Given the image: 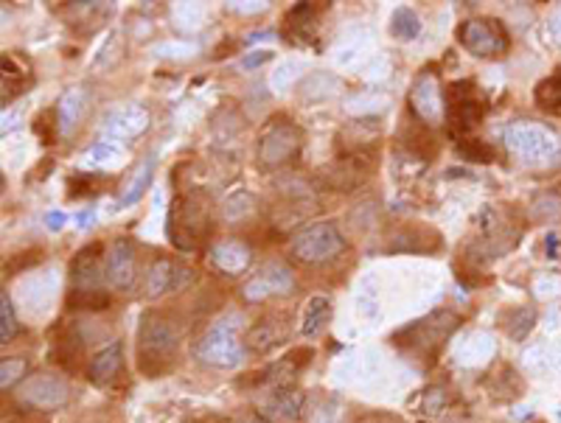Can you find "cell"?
Segmentation results:
<instances>
[{"mask_svg":"<svg viewBox=\"0 0 561 423\" xmlns=\"http://www.w3.org/2000/svg\"><path fill=\"white\" fill-rule=\"evenodd\" d=\"M250 423H264V420H250Z\"/></svg>","mask_w":561,"mask_h":423,"instance_id":"40","label":"cell"},{"mask_svg":"<svg viewBox=\"0 0 561 423\" xmlns=\"http://www.w3.org/2000/svg\"><path fill=\"white\" fill-rule=\"evenodd\" d=\"M317 25V14H315V4H298L290 14H287V32L300 34L306 40V34L315 32Z\"/></svg>","mask_w":561,"mask_h":423,"instance_id":"24","label":"cell"},{"mask_svg":"<svg viewBox=\"0 0 561 423\" xmlns=\"http://www.w3.org/2000/svg\"><path fill=\"white\" fill-rule=\"evenodd\" d=\"M328 317H331V300L326 295H315L309 303H306L303 308V320H300V334L309 339L315 336L326 323H328Z\"/></svg>","mask_w":561,"mask_h":423,"instance_id":"20","label":"cell"},{"mask_svg":"<svg viewBox=\"0 0 561 423\" xmlns=\"http://www.w3.org/2000/svg\"><path fill=\"white\" fill-rule=\"evenodd\" d=\"M502 141L517 157H522L525 163L533 166L550 163L561 152V141L556 132L545 124H533V121H517L511 126H505Z\"/></svg>","mask_w":561,"mask_h":423,"instance_id":"3","label":"cell"},{"mask_svg":"<svg viewBox=\"0 0 561 423\" xmlns=\"http://www.w3.org/2000/svg\"><path fill=\"white\" fill-rule=\"evenodd\" d=\"M264 415L278 423H298L303 418V395L295 387H278L264 401Z\"/></svg>","mask_w":561,"mask_h":423,"instance_id":"17","label":"cell"},{"mask_svg":"<svg viewBox=\"0 0 561 423\" xmlns=\"http://www.w3.org/2000/svg\"><path fill=\"white\" fill-rule=\"evenodd\" d=\"M533 219H542V222H556L561 219V197L556 194H545L533 202Z\"/></svg>","mask_w":561,"mask_h":423,"instance_id":"29","label":"cell"},{"mask_svg":"<svg viewBox=\"0 0 561 423\" xmlns=\"http://www.w3.org/2000/svg\"><path fill=\"white\" fill-rule=\"evenodd\" d=\"M65 222H68V216L62 214V210H51V214H45V227L54 233H60L65 227Z\"/></svg>","mask_w":561,"mask_h":423,"instance_id":"34","label":"cell"},{"mask_svg":"<svg viewBox=\"0 0 561 423\" xmlns=\"http://www.w3.org/2000/svg\"><path fill=\"white\" fill-rule=\"evenodd\" d=\"M121 367H124V345L121 342H110V345L101 348L87 364V379L96 387H110L118 379Z\"/></svg>","mask_w":561,"mask_h":423,"instance_id":"16","label":"cell"},{"mask_svg":"<svg viewBox=\"0 0 561 423\" xmlns=\"http://www.w3.org/2000/svg\"><path fill=\"white\" fill-rule=\"evenodd\" d=\"M250 258H253L250 247L236 239H225L211 247V263L219 272H227V275H236V272L247 270Z\"/></svg>","mask_w":561,"mask_h":423,"instance_id":"18","label":"cell"},{"mask_svg":"<svg viewBox=\"0 0 561 423\" xmlns=\"http://www.w3.org/2000/svg\"><path fill=\"white\" fill-rule=\"evenodd\" d=\"M547 255H553V258L558 255V235L556 233L547 235Z\"/></svg>","mask_w":561,"mask_h":423,"instance_id":"36","label":"cell"},{"mask_svg":"<svg viewBox=\"0 0 561 423\" xmlns=\"http://www.w3.org/2000/svg\"><path fill=\"white\" fill-rule=\"evenodd\" d=\"M533 96H537V104L545 113H558L561 110V70L547 76V78H542Z\"/></svg>","mask_w":561,"mask_h":423,"instance_id":"23","label":"cell"},{"mask_svg":"<svg viewBox=\"0 0 561 423\" xmlns=\"http://www.w3.org/2000/svg\"><path fill=\"white\" fill-rule=\"evenodd\" d=\"M17 334V317H14V308H12V298L4 292L0 295V342H12V336Z\"/></svg>","mask_w":561,"mask_h":423,"instance_id":"28","label":"cell"},{"mask_svg":"<svg viewBox=\"0 0 561 423\" xmlns=\"http://www.w3.org/2000/svg\"><path fill=\"white\" fill-rule=\"evenodd\" d=\"M146 126H149V115L141 107H133L130 104V107H124V110L113 113L107 118L105 132L113 138H118V141H130V138H138Z\"/></svg>","mask_w":561,"mask_h":423,"instance_id":"19","label":"cell"},{"mask_svg":"<svg viewBox=\"0 0 561 423\" xmlns=\"http://www.w3.org/2000/svg\"><path fill=\"white\" fill-rule=\"evenodd\" d=\"M82 107H85L82 90H68L60 98V104H57V118H60V129L62 132H70L73 129V124L79 121V115H82Z\"/></svg>","mask_w":561,"mask_h":423,"instance_id":"21","label":"cell"},{"mask_svg":"<svg viewBox=\"0 0 561 423\" xmlns=\"http://www.w3.org/2000/svg\"><path fill=\"white\" fill-rule=\"evenodd\" d=\"M57 129H60L57 110H42V113L34 118V135H37L42 143H54V141H57Z\"/></svg>","mask_w":561,"mask_h":423,"instance_id":"27","label":"cell"},{"mask_svg":"<svg viewBox=\"0 0 561 423\" xmlns=\"http://www.w3.org/2000/svg\"><path fill=\"white\" fill-rule=\"evenodd\" d=\"M270 57H272V51H262V54H250V57H244L242 65H244V68H256V65L267 62Z\"/></svg>","mask_w":561,"mask_h":423,"instance_id":"35","label":"cell"},{"mask_svg":"<svg viewBox=\"0 0 561 423\" xmlns=\"http://www.w3.org/2000/svg\"><path fill=\"white\" fill-rule=\"evenodd\" d=\"M180 354V331L163 314L149 311L141 317L138 328V362L143 376H163L174 367Z\"/></svg>","mask_w":561,"mask_h":423,"instance_id":"1","label":"cell"},{"mask_svg":"<svg viewBox=\"0 0 561 423\" xmlns=\"http://www.w3.org/2000/svg\"><path fill=\"white\" fill-rule=\"evenodd\" d=\"M197 356L219 370H231L244 362V345L236 336L234 317H225L206 331V336L197 342Z\"/></svg>","mask_w":561,"mask_h":423,"instance_id":"6","label":"cell"},{"mask_svg":"<svg viewBox=\"0 0 561 423\" xmlns=\"http://www.w3.org/2000/svg\"><path fill=\"white\" fill-rule=\"evenodd\" d=\"M486 115V104H483L474 82H455L449 87L446 98V118L452 135H466V132L477 129Z\"/></svg>","mask_w":561,"mask_h":423,"instance_id":"8","label":"cell"},{"mask_svg":"<svg viewBox=\"0 0 561 423\" xmlns=\"http://www.w3.org/2000/svg\"><path fill=\"white\" fill-rule=\"evenodd\" d=\"M68 303L73 308H90V311H101L110 306V295L107 292H70Z\"/></svg>","mask_w":561,"mask_h":423,"instance_id":"30","label":"cell"},{"mask_svg":"<svg viewBox=\"0 0 561 423\" xmlns=\"http://www.w3.org/2000/svg\"><path fill=\"white\" fill-rule=\"evenodd\" d=\"M300 149H303V132L287 115H278L262 132L259 166L272 171V169H280L287 163H295L300 157Z\"/></svg>","mask_w":561,"mask_h":423,"instance_id":"4","label":"cell"},{"mask_svg":"<svg viewBox=\"0 0 561 423\" xmlns=\"http://www.w3.org/2000/svg\"><path fill=\"white\" fill-rule=\"evenodd\" d=\"M290 289H292V272H290V267H284V263H278V261H270V263H264V267L244 283V298L256 303V300H264L270 295L290 292Z\"/></svg>","mask_w":561,"mask_h":423,"instance_id":"15","label":"cell"},{"mask_svg":"<svg viewBox=\"0 0 561 423\" xmlns=\"http://www.w3.org/2000/svg\"><path fill=\"white\" fill-rule=\"evenodd\" d=\"M191 280H194V272L189 267H183V263H177L171 258H158L146 272L143 292H146V298L158 300V298L180 292V289H186Z\"/></svg>","mask_w":561,"mask_h":423,"instance_id":"10","label":"cell"},{"mask_svg":"<svg viewBox=\"0 0 561 423\" xmlns=\"http://www.w3.org/2000/svg\"><path fill=\"white\" fill-rule=\"evenodd\" d=\"M457 320H455V314L449 311H441V314H429L424 317V320L413 323V326H407L401 334H413V345L416 351H438L444 345V339L455 331Z\"/></svg>","mask_w":561,"mask_h":423,"instance_id":"14","label":"cell"},{"mask_svg":"<svg viewBox=\"0 0 561 423\" xmlns=\"http://www.w3.org/2000/svg\"><path fill=\"white\" fill-rule=\"evenodd\" d=\"M457 154H461L466 163H492L494 161V149L486 146L483 141H474V138H464L461 143H457Z\"/></svg>","mask_w":561,"mask_h":423,"instance_id":"26","label":"cell"},{"mask_svg":"<svg viewBox=\"0 0 561 423\" xmlns=\"http://www.w3.org/2000/svg\"><path fill=\"white\" fill-rule=\"evenodd\" d=\"M533 326H537V311H533V308H520L514 314V320H508V334H511L514 339H525Z\"/></svg>","mask_w":561,"mask_h":423,"instance_id":"32","label":"cell"},{"mask_svg":"<svg viewBox=\"0 0 561 423\" xmlns=\"http://www.w3.org/2000/svg\"><path fill=\"white\" fill-rule=\"evenodd\" d=\"M25 359H4L0 362V387L12 390L14 384H20V379L25 376Z\"/></svg>","mask_w":561,"mask_h":423,"instance_id":"31","label":"cell"},{"mask_svg":"<svg viewBox=\"0 0 561 423\" xmlns=\"http://www.w3.org/2000/svg\"><path fill=\"white\" fill-rule=\"evenodd\" d=\"M391 34L396 40H416L421 34V20H418V14L413 9H407V6L396 9L393 17H391Z\"/></svg>","mask_w":561,"mask_h":423,"instance_id":"22","label":"cell"},{"mask_svg":"<svg viewBox=\"0 0 561 423\" xmlns=\"http://www.w3.org/2000/svg\"><path fill=\"white\" fill-rule=\"evenodd\" d=\"M211 230V202L202 191L177 194L169 205L166 233L177 250L191 253L208 239Z\"/></svg>","mask_w":561,"mask_h":423,"instance_id":"2","label":"cell"},{"mask_svg":"<svg viewBox=\"0 0 561 423\" xmlns=\"http://www.w3.org/2000/svg\"><path fill=\"white\" fill-rule=\"evenodd\" d=\"M90 194H98V177L79 174L68 179V197L76 199V197H90Z\"/></svg>","mask_w":561,"mask_h":423,"instance_id":"33","label":"cell"},{"mask_svg":"<svg viewBox=\"0 0 561 423\" xmlns=\"http://www.w3.org/2000/svg\"><path fill=\"white\" fill-rule=\"evenodd\" d=\"M365 423H401L396 418H373V420H365Z\"/></svg>","mask_w":561,"mask_h":423,"instance_id":"39","label":"cell"},{"mask_svg":"<svg viewBox=\"0 0 561 423\" xmlns=\"http://www.w3.org/2000/svg\"><path fill=\"white\" fill-rule=\"evenodd\" d=\"M550 32H553V37H556V40L561 42V12H558V14H556L553 20H550Z\"/></svg>","mask_w":561,"mask_h":423,"instance_id":"37","label":"cell"},{"mask_svg":"<svg viewBox=\"0 0 561 423\" xmlns=\"http://www.w3.org/2000/svg\"><path fill=\"white\" fill-rule=\"evenodd\" d=\"M343 250H345V239L337 230V225H331V222H317V225L303 227L292 239V255L303 263H312V267H320V263L340 258Z\"/></svg>","mask_w":561,"mask_h":423,"instance_id":"5","label":"cell"},{"mask_svg":"<svg viewBox=\"0 0 561 423\" xmlns=\"http://www.w3.org/2000/svg\"><path fill=\"white\" fill-rule=\"evenodd\" d=\"M70 399V390L65 379L54 373H34L23 382L20 387V401L32 409H60Z\"/></svg>","mask_w":561,"mask_h":423,"instance_id":"9","label":"cell"},{"mask_svg":"<svg viewBox=\"0 0 561 423\" xmlns=\"http://www.w3.org/2000/svg\"><path fill=\"white\" fill-rule=\"evenodd\" d=\"M101 244H87L70 261V292H105L101 283L107 280V272L101 270Z\"/></svg>","mask_w":561,"mask_h":423,"instance_id":"12","label":"cell"},{"mask_svg":"<svg viewBox=\"0 0 561 423\" xmlns=\"http://www.w3.org/2000/svg\"><path fill=\"white\" fill-rule=\"evenodd\" d=\"M410 110L418 115V121L424 124H438L446 118V104H444V93L441 85L432 70H424L416 85L410 90Z\"/></svg>","mask_w":561,"mask_h":423,"instance_id":"11","label":"cell"},{"mask_svg":"<svg viewBox=\"0 0 561 423\" xmlns=\"http://www.w3.org/2000/svg\"><path fill=\"white\" fill-rule=\"evenodd\" d=\"M457 42H461L472 57H483V60H492V57H500L508 51V34L502 29V23L494 20V17H472V20H464L457 25L455 32Z\"/></svg>","mask_w":561,"mask_h":423,"instance_id":"7","label":"cell"},{"mask_svg":"<svg viewBox=\"0 0 561 423\" xmlns=\"http://www.w3.org/2000/svg\"><path fill=\"white\" fill-rule=\"evenodd\" d=\"M105 272H107V283L113 289H133L138 280V255H135V244L130 239H118L113 242L110 253L105 255Z\"/></svg>","mask_w":561,"mask_h":423,"instance_id":"13","label":"cell"},{"mask_svg":"<svg viewBox=\"0 0 561 423\" xmlns=\"http://www.w3.org/2000/svg\"><path fill=\"white\" fill-rule=\"evenodd\" d=\"M76 225H79V227H90L93 225V214H90V210H87V214H82V216H76Z\"/></svg>","mask_w":561,"mask_h":423,"instance_id":"38","label":"cell"},{"mask_svg":"<svg viewBox=\"0 0 561 423\" xmlns=\"http://www.w3.org/2000/svg\"><path fill=\"white\" fill-rule=\"evenodd\" d=\"M152 174H155V161H149L138 169V174L130 179V189H126L124 194H121V205H135L141 197H143V191L149 189V182H152Z\"/></svg>","mask_w":561,"mask_h":423,"instance_id":"25","label":"cell"}]
</instances>
